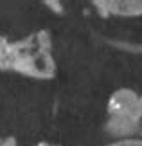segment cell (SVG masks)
Returning a JSON list of instances; mask_svg holds the SVG:
<instances>
[{
    "label": "cell",
    "mask_w": 142,
    "mask_h": 146,
    "mask_svg": "<svg viewBox=\"0 0 142 146\" xmlns=\"http://www.w3.org/2000/svg\"><path fill=\"white\" fill-rule=\"evenodd\" d=\"M0 70H13L32 80H52L58 69L50 33L40 29L18 42L0 35Z\"/></svg>",
    "instance_id": "obj_1"
},
{
    "label": "cell",
    "mask_w": 142,
    "mask_h": 146,
    "mask_svg": "<svg viewBox=\"0 0 142 146\" xmlns=\"http://www.w3.org/2000/svg\"><path fill=\"white\" fill-rule=\"evenodd\" d=\"M104 130L112 137L133 139L142 130V94L131 88H119L110 96L106 105Z\"/></svg>",
    "instance_id": "obj_2"
},
{
    "label": "cell",
    "mask_w": 142,
    "mask_h": 146,
    "mask_svg": "<svg viewBox=\"0 0 142 146\" xmlns=\"http://www.w3.org/2000/svg\"><path fill=\"white\" fill-rule=\"evenodd\" d=\"M92 4L101 16H142V0H94Z\"/></svg>",
    "instance_id": "obj_3"
},
{
    "label": "cell",
    "mask_w": 142,
    "mask_h": 146,
    "mask_svg": "<svg viewBox=\"0 0 142 146\" xmlns=\"http://www.w3.org/2000/svg\"><path fill=\"white\" fill-rule=\"evenodd\" d=\"M104 146H142V139H119V141H113L110 144H104Z\"/></svg>",
    "instance_id": "obj_4"
},
{
    "label": "cell",
    "mask_w": 142,
    "mask_h": 146,
    "mask_svg": "<svg viewBox=\"0 0 142 146\" xmlns=\"http://www.w3.org/2000/svg\"><path fill=\"white\" fill-rule=\"evenodd\" d=\"M45 5H49L52 11H56V13H63V7H61V4L59 2H52V0H45L43 2Z\"/></svg>",
    "instance_id": "obj_5"
},
{
    "label": "cell",
    "mask_w": 142,
    "mask_h": 146,
    "mask_svg": "<svg viewBox=\"0 0 142 146\" xmlns=\"http://www.w3.org/2000/svg\"><path fill=\"white\" fill-rule=\"evenodd\" d=\"M0 146H16V139H15L13 135L2 137V139H0Z\"/></svg>",
    "instance_id": "obj_6"
},
{
    "label": "cell",
    "mask_w": 142,
    "mask_h": 146,
    "mask_svg": "<svg viewBox=\"0 0 142 146\" xmlns=\"http://www.w3.org/2000/svg\"><path fill=\"white\" fill-rule=\"evenodd\" d=\"M36 146H61V144H50V143H45V141H42V143H38Z\"/></svg>",
    "instance_id": "obj_7"
},
{
    "label": "cell",
    "mask_w": 142,
    "mask_h": 146,
    "mask_svg": "<svg viewBox=\"0 0 142 146\" xmlns=\"http://www.w3.org/2000/svg\"><path fill=\"white\" fill-rule=\"evenodd\" d=\"M140 135H142V130H140Z\"/></svg>",
    "instance_id": "obj_8"
}]
</instances>
